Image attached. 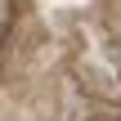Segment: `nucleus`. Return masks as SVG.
Here are the masks:
<instances>
[]
</instances>
